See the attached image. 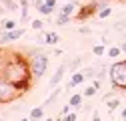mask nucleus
<instances>
[{
    "mask_svg": "<svg viewBox=\"0 0 126 121\" xmlns=\"http://www.w3.org/2000/svg\"><path fill=\"white\" fill-rule=\"evenodd\" d=\"M0 14H2V8H0Z\"/></svg>",
    "mask_w": 126,
    "mask_h": 121,
    "instance_id": "c9c22d12",
    "label": "nucleus"
},
{
    "mask_svg": "<svg viewBox=\"0 0 126 121\" xmlns=\"http://www.w3.org/2000/svg\"><path fill=\"white\" fill-rule=\"evenodd\" d=\"M36 10H38V12L42 14V16H50V14L54 12V10H52V8L48 6V4L44 2V0H40V2H38V6H36Z\"/></svg>",
    "mask_w": 126,
    "mask_h": 121,
    "instance_id": "9b49d317",
    "label": "nucleus"
},
{
    "mask_svg": "<svg viewBox=\"0 0 126 121\" xmlns=\"http://www.w3.org/2000/svg\"><path fill=\"white\" fill-rule=\"evenodd\" d=\"M20 36H24V28L6 30V32L2 34V38H0V42H2V44H6V42H14V40H18Z\"/></svg>",
    "mask_w": 126,
    "mask_h": 121,
    "instance_id": "39448f33",
    "label": "nucleus"
},
{
    "mask_svg": "<svg viewBox=\"0 0 126 121\" xmlns=\"http://www.w3.org/2000/svg\"><path fill=\"white\" fill-rule=\"evenodd\" d=\"M82 73H84V77H86V79H90V77H94V75H96L94 67H88V69H86V71H82Z\"/></svg>",
    "mask_w": 126,
    "mask_h": 121,
    "instance_id": "b1692460",
    "label": "nucleus"
},
{
    "mask_svg": "<svg viewBox=\"0 0 126 121\" xmlns=\"http://www.w3.org/2000/svg\"><path fill=\"white\" fill-rule=\"evenodd\" d=\"M82 99H84V95H80V93H74L70 99H68V105H70V107H80V105H82Z\"/></svg>",
    "mask_w": 126,
    "mask_h": 121,
    "instance_id": "ddd939ff",
    "label": "nucleus"
},
{
    "mask_svg": "<svg viewBox=\"0 0 126 121\" xmlns=\"http://www.w3.org/2000/svg\"><path fill=\"white\" fill-rule=\"evenodd\" d=\"M96 91H98L96 87H94V85H90V87H86V89H84V93H82V95H84V97H92L94 93H96Z\"/></svg>",
    "mask_w": 126,
    "mask_h": 121,
    "instance_id": "412c9836",
    "label": "nucleus"
},
{
    "mask_svg": "<svg viewBox=\"0 0 126 121\" xmlns=\"http://www.w3.org/2000/svg\"><path fill=\"white\" fill-rule=\"evenodd\" d=\"M72 20V16H70V14H64V12H58V16H56V26H66L68 22Z\"/></svg>",
    "mask_w": 126,
    "mask_h": 121,
    "instance_id": "9d476101",
    "label": "nucleus"
},
{
    "mask_svg": "<svg viewBox=\"0 0 126 121\" xmlns=\"http://www.w3.org/2000/svg\"><path fill=\"white\" fill-rule=\"evenodd\" d=\"M108 77L116 91H126V59L118 60L108 69Z\"/></svg>",
    "mask_w": 126,
    "mask_h": 121,
    "instance_id": "f03ea898",
    "label": "nucleus"
},
{
    "mask_svg": "<svg viewBox=\"0 0 126 121\" xmlns=\"http://www.w3.org/2000/svg\"><path fill=\"white\" fill-rule=\"evenodd\" d=\"M66 67H68V65L64 63V65H60V67L54 71V75L50 77V83H48V85H50V89H56V85H60L62 77H64V73H66Z\"/></svg>",
    "mask_w": 126,
    "mask_h": 121,
    "instance_id": "423d86ee",
    "label": "nucleus"
},
{
    "mask_svg": "<svg viewBox=\"0 0 126 121\" xmlns=\"http://www.w3.org/2000/svg\"><path fill=\"white\" fill-rule=\"evenodd\" d=\"M68 65H70V71H72V73H76L78 69L82 67V57H76V59H72Z\"/></svg>",
    "mask_w": 126,
    "mask_h": 121,
    "instance_id": "2eb2a0df",
    "label": "nucleus"
},
{
    "mask_svg": "<svg viewBox=\"0 0 126 121\" xmlns=\"http://www.w3.org/2000/svg\"><path fill=\"white\" fill-rule=\"evenodd\" d=\"M78 119V115L72 111V113H68V115H64V121H76Z\"/></svg>",
    "mask_w": 126,
    "mask_h": 121,
    "instance_id": "bb28decb",
    "label": "nucleus"
},
{
    "mask_svg": "<svg viewBox=\"0 0 126 121\" xmlns=\"http://www.w3.org/2000/svg\"><path fill=\"white\" fill-rule=\"evenodd\" d=\"M70 109H72L70 105H64V107L60 109V115H62V117H64V115H68V113H70Z\"/></svg>",
    "mask_w": 126,
    "mask_h": 121,
    "instance_id": "cd10ccee",
    "label": "nucleus"
},
{
    "mask_svg": "<svg viewBox=\"0 0 126 121\" xmlns=\"http://www.w3.org/2000/svg\"><path fill=\"white\" fill-rule=\"evenodd\" d=\"M30 119H32V121H40L42 117H44V107H42V105H40V107H34L32 111H30V115H28Z\"/></svg>",
    "mask_w": 126,
    "mask_h": 121,
    "instance_id": "f8f14e48",
    "label": "nucleus"
},
{
    "mask_svg": "<svg viewBox=\"0 0 126 121\" xmlns=\"http://www.w3.org/2000/svg\"><path fill=\"white\" fill-rule=\"evenodd\" d=\"M20 121H32V119H30V117H24V119H20Z\"/></svg>",
    "mask_w": 126,
    "mask_h": 121,
    "instance_id": "f704fd0d",
    "label": "nucleus"
},
{
    "mask_svg": "<svg viewBox=\"0 0 126 121\" xmlns=\"http://www.w3.org/2000/svg\"><path fill=\"white\" fill-rule=\"evenodd\" d=\"M110 14H112V10H110V6H106L104 10H100V12H98V18H102V20H104V18H108V16H110Z\"/></svg>",
    "mask_w": 126,
    "mask_h": 121,
    "instance_id": "4be33fe9",
    "label": "nucleus"
},
{
    "mask_svg": "<svg viewBox=\"0 0 126 121\" xmlns=\"http://www.w3.org/2000/svg\"><path fill=\"white\" fill-rule=\"evenodd\" d=\"M2 28L4 30H14V28H18V26H16L14 20H2Z\"/></svg>",
    "mask_w": 126,
    "mask_h": 121,
    "instance_id": "6ab92c4d",
    "label": "nucleus"
},
{
    "mask_svg": "<svg viewBox=\"0 0 126 121\" xmlns=\"http://www.w3.org/2000/svg\"><path fill=\"white\" fill-rule=\"evenodd\" d=\"M44 2H46V4H48V6L52 8V10L56 8V0H44Z\"/></svg>",
    "mask_w": 126,
    "mask_h": 121,
    "instance_id": "c85d7f7f",
    "label": "nucleus"
},
{
    "mask_svg": "<svg viewBox=\"0 0 126 121\" xmlns=\"http://www.w3.org/2000/svg\"><path fill=\"white\" fill-rule=\"evenodd\" d=\"M58 95H60V89L52 91V93H50V97H48V99H46V101L42 103V107H44V109H46V107H50V105H52V103L56 101V97H58Z\"/></svg>",
    "mask_w": 126,
    "mask_h": 121,
    "instance_id": "4468645a",
    "label": "nucleus"
},
{
    "mask_svg": "<svg viewBox=\"0 0 126 121\" xmlns=\"http://www.w3.org/2000/svg\"><path fill=\"white\" fill-rule=\"evenodd\" d=\"M120 53H122L120 47H110V49H108V57H112V59H118Z\"/></svg>",
    "mask_w": 126,
    "mask_h": 121,
    "instance_id": "a211bd4d",
    "label": "nucleus"
},
{
    "mask_svg": "<svg viewBox=\"0 0 126 121\" xmlns=\"http://www.w3.org/2000/svg\"><path fill=\"white\" fill-rule=\"evenodd\" d=\"M42 26H44V22L38 18V20H32V28L34 30H42Z\"/></svg>",
    "mask_w": 126,
    "mask_h": 121,
    "instance_id": "393cba45",
    "label": "nucleus"
},
{
    "mask_svg": "<svg viewBox=\"0 0 126 121\" xmlns=\"http://www.w3.org/2000/svg\"><path fill=\"white\" fill-rule=\"evenodd\" d=\"M92 14H98V6H96V2L82 6V8H80V12H78L76 16H78V20H84L86 16H92Z\"/></svg>",
    "mask_w": 126,
    "mask_h": 121,
    "instance_id": "0eeeda50",
    "label": "nucleus"
},
{
    "mask_svg": "<svg viewBox=\"0 0 126 121\" xmlns=\"http://www.w3.org/2000/svg\"><path fill=\"white\" fill-rule=\"evenodd\" d=\"M56 121H64V117H62V115H58V117H56Z\"/></svg>",
    "mask_w": 126,
    "mask_h": 121,
    "instance_id": "72a5a7b5",
    "label": "nucleus"
},
{
    "mask_svg": "<svg viewBox=\"0 0 126 121\" xmlns=\"http://www.w3.org/2000/svg\"><path fill=\"white\" fill-rule=\"evenodd\" d=\"M84 79H86V77H84V73H82V71L72 73V77H70V81H68V87H66V89L70 91V89H74V87H78V85H82V83H84Z\"/></svg>",
    "mask_w": 126,
    "mask_h": 121,
    "instance_id": "6e6552de",
    "label": "nucleus"
},
{
    "mask_svg": "<svg viewBox=\"0 0 126 121\" xmlns=\"http://www.w3.org/2000/svg\"><path fill=\"white\" fill-rule=\"evenodd\" d=\"M4 59H6V55H0V75H2V67H4Z\"/></svg>",
    "mask_w": 126,
    "mask_h": 121,
    "instance_id": "c756f323",
    "label": "nucleus"
},
{
    "mask_svg": "<svg viewBox=\"0 0 126 121\" xmlns=\"http://www.w3.org/2000/svg\"><path fill=\"white\" fill-rule=\"evenodd\" d=\"M96 6H98V12H100V10H104V8L108 6V0H98V2H96Z\"/></svg>",
    "mask_w": 126,
    "mask_h": 121,
    "instance_id": "a878e982",
    "label": "nucleus"
},
{
    "mask_svg": "<svg viewBox=\"0 0 126 121\" xmlns=\"http://www.w3.org/2000/svg\"><path fill=\"white\" fill-rule=\"evenodd\" d=\"M120 49H122V53H126V42H122V47H120Z\"/></svg>",
    "mask_w": 126,
    "mask_h": 121,
    "instance_id": "473e14b6",
    "label": "nucleus"
},
{
    "mask_svg": "<svg viewBox=\"0 0 126 121\" xmlns=\"http://www.w3.org/2000/svg\"><path fill=\"white\" fill-rule=\"evenodd\" d=\"M106 105H108V109H110V111H114V109H118V107H120V99H110Z\"/></svg>",
    "mask_w": 126,
    "mask_h": 121,
    "instance_id": "aec40b11",
    "label": "nucleus"
},
{
    "mask_svg": "<svg viewBox=\"0 0 126 121\" xmlns=\"http://www.w3.org/2000/svg\"><path fill=\"white\" fill-rule=\"evenodd\" d=\"M20 20L26 22L28 20V8H30V0H20Z\"/></svg>",
    "mask_w": 126,
    "mask_h": 121,
    "instance_id": "1a4fd4ad",
    "label": "nucleus"
},
{
    "mask_svg": "<svg viewBox=\"0 0 126 121\" xmlns=\"http://www.w3.org/2000/svg\"><path fill=\"white\" fill-rule=\"evenodd\" d=\"M92 121H102V117H100L98 113H94V117H92Z\"/></svg>",
    "mask_w": 126,
    "mask_h": 121,
    "instance_id": "7c9ffc66",
    "label": "nucleus"
},
{
    "mask_svg": "<svg viewBox=\"0 0 126 121\" xmlns=\"http://www.w3.org/2000/svg\"><path fill=\"white\" fill-rule=\"evenodd\" d=\"M26 57H28V63H30V73H32V77L40 79L46 73V69H48V57H46L42 51H32Z\"/></svg>",
    "mask_w": 126,
    "mask_h": 121,
    "instance_id": "7ed1b4c3",
    "label": "nucleus"
},
{
    "mask_svg": "<svg viewBox=\"0 0 126 121\" xmlns=\"http://www.w3.org/2000/svg\"><path fill=\"white\" fill-rule=\"evenodd\" d=\"M92 53L96 55V57H102V55H104V44H96V47L92 49Z\"/></svg>",
    "mask_w": 126,
    "mask_h": 121,
    "instance_id": "5701e85b",
    "label": "nucleus"
},
{
    "mask_svg": "<svg viewBox=\"0 0 126 121\" xmlns=\"http://www.w3.org/2000/svg\"><path fill=\"white\" fill-rule=\"evenodd\" d=\"M2 77L8 79L16 89H20L22 93L32 87V73H30V63H28V57L20 55V53H6L4 59V67H2Z\"/></svg>",
    "mask_w": 126,
    "mask_h": 121,
    "instance_id": "f257e3e1",
    "label": "nucleus"
},
{
    "mask_svg": "<svg viewBox=\"0 0 126 121\" xmlns=\"http://www.w3.org/2000/svg\"><path fill=\"white\" fill-rule=\"evenodd\" d=\"M24 93L20 89H16L8 79H4L2 75H0V103H12V101H16L20 99Z\"/></svg>",
    "mask_w": 126,
    "mask_h": 121,
    "instance_id": "20e7f679",
    "label": "nucleus"
},
{
    "mask_svg": "<svg viewBox=\"0 0 126 121\" xmlns=\"http://www.w3.org/2000/svg\"><path fill=\"white\" fill-rule=\"evenodd\" d=\"M58 38H60V36H58L56 32H48V34H46V44H56Z\"/></svg>",
    "mask_w": 126,
    "mask_h": 121,
    "instance_id": "f3484780",
    "label": "nucleus"
},
{
    "mask_svg": "<svg viewBox=\"0 0 126 121\" xmlns=\"http://www.w3.org/2000/svg\"><path fill=\"white\" fill-rule=\"evenodd\" d=\"M76 2H68V4H64V6H62V10L60 12H64V14H70V16H72V14L76 12Z\"/></svg>",
    "mask_w": 126,
    "mask_h": 121,
    "instance_id": "dca6fc26",
    "label": "nucleus"
},
{
    "mask_svg": "<svg viewBox=\"0 0 126 121\" xmlns=\"http://www.w3.org/2000/svg\"><path fill=\"white\" fill-rule=\"evenodd\" d=\"M120 117H122V119H124V121H126V107H124V109H122V113H120Z\"/></svg>",
    "mask_w": 126,
    "mask_h": 121,
    "instance_id": "2f4dec72",
    "label": "nucleus"
}]
</instances>
